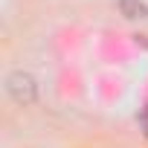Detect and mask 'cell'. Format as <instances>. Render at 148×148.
Wrapping results in <instances>:
<instances>
[{
  "label": "cell",
  "mask_w": 148,
  "mask_h": 148,
  "mask_svg": "<svg viewBox=\"0 0 148 148\" xmlns=\"http://www.w3.org/2000/svg\"><path fill=\"white\" fill-rule=\"evenodd\" d=\"M6 90H9V96H12L18 105H32L35 96H38L35 79L29 76V73H12L9 82H6Z\"/></svg>",
  "instance_id": "6da1fadb"
},
{
  "label": "cell",
  "mask_w": 148,
  "mask_h": 148,
  "mask_svg": "<svg viewBox=\"0 0 148 148\" xmlns=\"http://www.w3.org/2000/svg\"><path fill=\"white\" fill-rule=\"evenodd\" d=\"M122 9L128 12V18H145L148 15V9L142 3H134V0H122Z\"/></svg>",
  "instance_id": "7a4b0ae2"
},
{
  "label": "cell",
  "mask_w": 148,
  "mask_h": 148,
  "mask_svg": "<svg viewBox=\"0 0 148 148\" xmlns=\"http://www.w3.org/2000/svg\"><path fill=\"white\" fill-rule=\"evenodd\" d=\"M139 125H142V131H145V136H148V105H145L142 113H139Z\"/></svg>",
  "instance_id": "3957f363"
}]
</instances>
